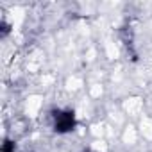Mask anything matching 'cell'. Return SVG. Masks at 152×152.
<instances>
[{
	"mask_svg": "<svg viewBox=\"0 0 152 152\" xmlns=\"http://www.w3.org/2000/svg\"><path fill=\"white\" fill-rule=\"evenodd\" d=\"M52 120H54V131L59 134H66L75 129V115L73 111H63L56 109L52 111Z\"/></svg>",
	"mask_w": 152,
	"mask_h": 152,
	"instance_id": "obj_1",
	"label": "cell"
},
{
	"mask_svg": "<svg viewBox=\"0 0 152 152\" xmlns=\"http://www.w3.org/2000/svg\"><path fill=\"white\" fill-rule=\"evenodd\" d=\"M2 152H16V147L13 141H6L4 147H2Z\"/></svg>",
	"mask_w": 152,
	"mask_h": 152,
	"instance_id": "obj_2",
	"label": "cell"
},
{
	"mask_svg": "<svg viewBox=\"0 0 152 152\" xmlns=\"http://www.w3.org/2000/svg\"><path fill=\"white\" fill-rule=\"evenodd\" d=\"M84 152H93V150H84Z\"/></svg>",
	"mask_w": 152,
	"mask_h": 152,
	"instance_id": "obj_3",
	"label": "cell"
}]
</instances>
